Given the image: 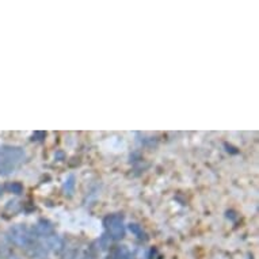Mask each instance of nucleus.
Instances as JSON below:
<instances>
[{
	"label": "nucleus",
	"instance_id": "obj_1",
	"mask_svg": "<svg viewBox=\"0 0 259 259\" xmlns=\"http://www.w3.org/2000/svg\"><path fill=\"white\" fill-rule=\"evenodd\" d=\"M25 159V152L19 147H0V175H10Z\"/></svg>",
	"mask_w": 259,
	"mask_h": 259
},
{
	"label": "nucleus",
	"instance_id": "obj_2",
	"mask_svg": "<svg viewBox=\"0 0 259 259\" xmlns=\"http://www.w3.org/2000/svg\"><path fill=\"white\" fill-rule=\"evenodd\" d=\"M105 225H106V230L111 236V239L119 240V239H122L125 236V225H123L122 216L111 214V216L106 217Z\"/></svg>",
	"mask_w": 259,
	"mask_h": 259
},
{
	"label": "nucleus",
	"instance_id": "obj_3",
	"mask_svg": "<svg viewBox=\"0 0 259 259\" xmlns=\"http://www.w3.org/2000/svg\"><path fill=\"white\" fill-rule=\"evenodd\" d=\"M10 239H11V242L14 244H17L18 247H22V248H26L33 243L29 230L23 225H15L14 228H11L10 230Z\"/></svg>",
	"mask_w": 259,
	"mask_h": 259
},
{
	"label": "nucleus",
	"instance_id": "obj_4",
	"mask_svg": "<svg viewBox=\"0 0 259 259\" xmlns=\"http://www.w3.org/2000/svg\"><path fill=\"white\" fill-rule=\"evenodd\" d=\"M109 259H132V255L127 251L126 247H117L113 252H111Z\"/></svg>",
	"mask_w": 259,
	"mask_h": 259
},
{
	"label": "nucleus",
	"instance_id": "obj_5",
	"mask_svg": "<svg viewBox=\"0 0 259 259\" xmlns=\"http://www.w3.org/2000/svg\"><path fill=\"white\" fill-rule=\"evenodd\" d=\"M73 187H75V177L71 175L68 178V181H65V183H64V191H65V194H67V193L71 194L73 191Z\"/></svg>",
	"mask_w": 259,
	"mask_h": 259
},
{
	"label": "nucleus",
	"instance_id": "obj_6",
	"mask_svg": "<svg viewBox=\"0 0 259 259\" xmlns=\"http://www.w3.org/2000/svg\"><path fill=\"white\" fill-rule=\"evenodd\" d=\"M7 189L15 193V194H21L22 193V186L19 183H10V185H7Z\"/></svg>",
	"mask_w": 259,
	"mask_h": 259
},
{
	"label": "nucleus",
	"instance_id": "obj_7",
	"mask_svg": "<svg viewBox=\"0 0 259 259\" xmlns=\"http://www.w3.org/2000/svg\"><path fill=\"white\" fill-rule=\"evenodd\" d=\"M131 231H132L133 234H136V235H139V238H140V235H143V231L140 230V228H139V227H137V225H131Z\"/></svg>",
	"mask_w": 259,
	"mask_h": 259
},
{
	"label": "nucleus",
	"instance_id": "obj_8",
	"mask_svg": "<svg viewBox=\"0 0 259 259\" xmlns=\"http://www.w3.org/2000/svg\"><path fill=\"white\" fill-rule=\"evenodd\" d=\"M13 259H17V258H15V256H14V258Z\"/></svg>",
	"mask_w": 259,
	"mask_h": 259
}]
</instances>
